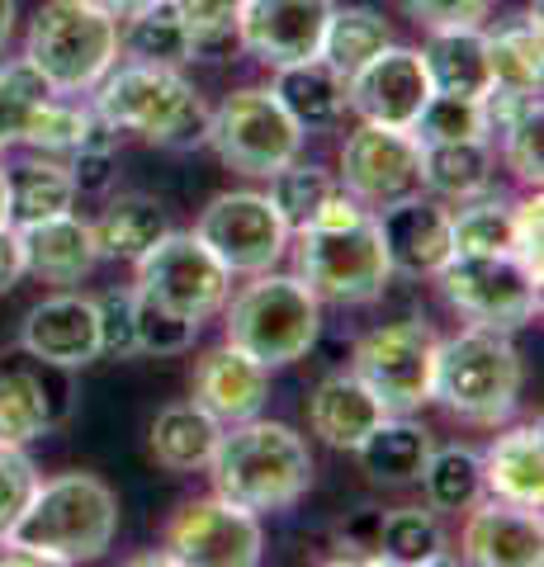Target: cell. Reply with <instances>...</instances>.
<instances>
[{"mask_svg":"<svg viewBox=\"0 0 544 567\" xmlns=\"http://www.w3.org/2000/svg\"><path fill=\"white\" fill-rule=\"evenodd\" d=\"M417 142H469V137H487V114L483 100H460V95H431L421 104V114L412 123Z\"/></svg>","mask_w":544,"mask_h":567,"instance_id":"41","label":"cell"},{"mask_svg":"<svg viewBox=\"0 0 544 567\" xmlns=\"http://www.w3.org/2000/svg\"><path fill=\"white\" fill-rule=\"evenodd\" d=\"M322 336V303L298 275H252V284L227 303V341L266 369L298 364Z\"/></svg>","mask_w":544,"mask_h":567,"instance_id":"6","label":"cell"},{"mask_svg":"<svg viewBox=\"0 0 544 567\" xmlns=\"http://www.w3.org/2000/svg\"><path fill=\"white\" fill-rule=\"evenodd\" d=\"M341 189L365 208H393L421 194V142L412 128L360 123L341 142Z\"/></svg>","mask_w":544,"mask_h":567,"instance_id":"13","label":"cell"},{"mask_svg":"<svg viewBox=\"0 0 544 567\" xmlns=\"http://www.w3.org/2000/svg\"><path fill=\"white\" fill-rule=\"evenodd\" d=\"M483 464V492H493L497 502H512L525 511L544 506V431L540 425H516V431L497 435Z\"/></svg>","mask_w":544,"mask_h":567,"instance_id":"24","label":"cell"},{"mask_svg":"<svg viewBox=\"0 0 544 567\" xmlns=\"http://www.w3.org/2000/svg\"><path fill=\"white\" fill-rule=\"evenodd\" d=\"M421 185L441 199H473L493 189V147L487 137L469 142H421Z\"/></svg>","mask_w":544,"mask_h":567,"instance_id":"31","label":"cell"},{"mask_svg":"<svg viewBox=\"0 0 544 567\" xmlns=\"http://www.w3.org/2000/svg\"><path fill=\"white\" fill-rule=\"evenodd\" d=\"M512 251V204L497 194H473L450 213V256H497Z\"/></svg>","mask_w":544,"mask_h":567,"instance_id":"35","label":"cell"},{"mask_svg":"<svg viewBox=\"0 0 544 567\" xmlns=\"http://www.w3.org/2000/svg\"><path fill=\"white\" fill-rule=\"evenodd\" d=\"M33 487H39V468H33L24 445H0V535L14 529Z\"/></svg>","mask_w":544,"mask_h":567,"instance_id":"44","label":"cell"},{"mask_svg":"<svg viewBox=\"0 0 544 567\" xmlns=\"http://www.w3.org/2000/svg\"><path fill=\"white\" fill-rule=\"evenodd\" d=\"M435 450L431 431L421 421H408V416H383L370 435L360 440V468L374 477L383 487H408V483H421L427 473V458Z\"/></svg>","mask_w":544,"mask_h":567,"instance_id":"27","label":"cell"},{"mask_svg":"<svg viewBox=\"0 0 544 567\" xmlns=\"http://www.w3.org/2000/svg\"><path fill=\"white\" fill-rule=\"evenodd\" d=\"M0 223H10V189H6V166H0Z\"/></svg>","mask_w":544,"mask_h":567,"instance_id":"54","label":"cell"},{"mask_svg":"<svg viewBox=\"0 0 544 567\" xmlns=\"http://www.w3.org/2000/svg\"><path fill=\"white\" fill-rule=\"evenodd\" d=\"M260 548H266L260 516L218 492L185 502L166 525V554L185 567H256Z\"/></svg>","mask_w":544,"mask_h":567,"instance_id":"14","label":"cell"},{"mask_svg":"<svg viewBox=\"0 0 544 567\" xmlns=\"http://www.w3.org/2000/svg\"><path fill=\"white\" fill-rule=\"evenodd\" d=\"M24 62L58 95H85L119 62V20L91 0H48L33 14Z\"/></svg>","mask_w":544,"mask_h":567,"instance_id":"5","label":"cell"},{"mask_svg":"<svg viewBox=\"0 0 544 567\" xmlns=\"http://www.w3.org/2000/svg\"><path fill=\"white\" fill-rule=\"evenodd\" d=\"M398 6L427 29H483L493 14V0H398Z\"/></svg>","mask_w":544,"mask_h":567,"instance_id":"46","label":"cell"},{"mask_svg":"<svg viewBox=\"0 0 544 567\" xmlns=\"http://www.w3.org/2000/svg\"><path fill=\"white\" fill-rule=\"evenodd\" d=\"M133 265H137L133 293L189 317V322L214 317L227 303V289H233L227 265L195 233H162Z\"/></svg>","mask_w":544,"mask_h":567,"instance_id":"10","label":"cell"},{"mask_svg":"<svg viewBox=\"0 0 544 567\" xmlns=\"http://www.w3.org/2000/svg\"><path fill=\"white\" fill-rule=\"evenodd\" d=\"M294 275L308 284V293L318 303H337V308L374 303L393 275L389 256H383L379 218L365 213V218L346 227H298Z\"/></svg>","mask_w":544,"mask_h":567,"instance_id":"7","label":"cell"},{"mask_svg":"<svg viewBox=\"0 0 544 567\" xmlns=\"http://www.w3.org/2000/svg\"><path fill=\"white\" fill-rule=\"evenodd\" d=\"M331 0H242L237 6V48L266 66H289L318 58Z\"/></svg>","mask_w":544,"mask_h":567,"instance_id":"16","label":"cell"},{"mask_svg":"<svg viewBox=\"0 0 544 567\" xmlns=\"http://www.w3.org/2000/svg\"><path fill=\"white\" fill-rule=\"evenodd\" d=\"M91 6H100V10H110L114 20H124V14H133V10H143V6H152V0H91Z\"/></svg>","mask_w":544,"mask_h":567,"instance_id":"52","label":"cell"},{"mask_svg":"<svg viewBox=\"0 0 544 567\" xmlns=\"http://www.w3.org/2000/svg\"><path fill=\"white\" fill-rule=\"evenodd\" d=\"M20 241H24V275L58 284V289H72L100 265L95 227L76 218V213H58V218L20 227Z\"/></svg>","mask_w":544,"mask_h":567,"instance_id":"22","label":"cell"},{"mask_svg":"<svg viewBox=\"0 0 544 567\" xmlns=\"http://www.w3.org/2000/svg\"><path fill=\"white\" fill-rule=\"evenodd\" d=\"M20 350L52 369H85L100 360V317L95 298L85 293H52L43 303H33L20 331Z\"/></svg>","mask_w":544,"mask_h":567,"instance_id":"18","label":"cell"},{"mask_svg":"<svg viewBox=\"0 0 544 567\" xmlns=\"http://www.w3.org/2000/svg\"><path fill=\"white\" fill-rule=\"evenodd\" d=\"M6 189H10V223L29 227L43 218H58V213L76 208V181L66 162L58 156H29V162H14L6 171Z\"/></svg>","mask_w":544,"mask_h":567,"instance_id":"29","label":"cell"},{"mask_svg":"<svg viewBox=\"0 0 544 567\" xmlns=\"http://www.w3.org/2000/svg\"><path fill=\"white\" fill-rule=\"evenodd\" d=\"M441 284L445 303L469 317V327L521 331L540 317V279L512 251L497 256H450L431 275Z\"/></svg>","mask_w":544,"mask_h":567,"instance_id":"9","label":"cell"},{"mask_svg":"<svg viewBox=\"0 0 544 567\" xmlns=\"http://www.w3.org/2000/svg\"><path fill=\"white\" fill-rule=\"evenodd\" d=\"M379 237L398 275H435L450 260V208L412 194L393 208H379Z\"/></svg>","mask_w":544,"mask_h":567,"instance_id":"21","label":"cell"},{"mask_svg":"<svg viewBox=\"0 0 544 567\" xmlns=\"http://www.w3.org/2000/svg\"><path fill=\"white\" fill-rule=\"evenodd\" d=\"M208 147L218 152L223 166L237 175H260L270 181L279 166H289L304 147V128L279 110V100L260 85H242L218 110H208Z\"/></svg>","mask_w":544,"mask_h":567,"instance_id":"8","label":"cell"},{"mask_svg":"<svg viewBox=\"0 0 544 567\" xmlns=\"http://www.w3.org/2000/svg\"><path fill=\"white\" fill-rule=\"evenodd\" d=\"M24 279V241L14 223H0V298Z\"/></svg>","mask_w":544,"mask_h":567,"instance_id":"50","label":"cell"},{"mask_svg":"<svg viewBox=\"0 0 544 567\" xmlns=\"http://www.w3.org/2000/svg\"><path fill=\"white\" fill-rule=\"evenodd\" d=\"M66 171L76 181V194H104L114 181V152H72Z\"/></svg>","mask_w":544,"mask_h":567,"instance_id":"49","label":"cell"},{"mask_svg":"<svg viewBox=\"0 0 544 567\" xmlns=\"http://www.w3.org/2000/svg\"><path fill=\"white\" fill-rule=\"evenodd\" d=\"M195 237L227 265V275H266L289 251L285 218H279L275 204L256 189L218 194V199L199 213Z\"/></svg>","mask_w":544,"mask_h":567,"instance_id":"12","label":"cell"},{"mask_svg":"<svg viewBox=\"0 0 544 567\" xmlns=\"http://www.w3.org/2000/svg\"><path fill=\"white\" fill-rule=\"evenodd\" d=\"M10 33H14V0H0V48L10 43Z\"/></svg>","mask_w":544,"mask_h":567,"instance_id":"53","label":"cell"},{"mask_svg":"<svg viewBox=\"0 0 544 567\" xmlns=\"http://www.w3.org/2000/svg\"><path fill=\"white\" fill-rule=\"evenodd\" d=\"M421 487H427V506L431 511H469L483 496V464L473 450H431L427 473H421Z\"/></svg>","mask_w":544,"mask_h":567,"instance_id":"37","label":"cell"},{"mask_svg":"<svg viewBox=\"0 0 544 567\" xmlns=\"http://www.w3.org/2000/svg\"><path fill=\"white\" fill-rule=\"evenodd\" d=\"M95 227V241H100V260L114 256V260H137L147 246L171 233L166 227V208L152 199V194H119L110 199V208L100 213Z\"/></svg>","mask_w":544,"mask_h":567,"instance_id":"33","label":"cell"},{"mask_svg":"<svg viewBox=\"0 0 544 567\" xmlns=\"http://www.w3.org/2000/svg\"><path fill=\"white\" fill-rule=\"evenodd\" d=\"M133 336H137V354H185L195 346L199 322L133 293Z\"/></svg>","mask_w":544,"mask_h":567,"instance_id":"42","label":"cell"},{"mask_svg":"<svg viewBox=\"0 0 544 567\" xmlns=\"http://www.w3.org/2000/svg\"><path fill=\"white\" fill-rule=\"evenodd\" d=\"M487 71H493V95H521L540 100L544 76V43H540V10H531L516 24H502L487 33Z\"/></svg>","mask_w":544,"mask_h":567,"instance_id":"30","label":"cell"},{"mask_svg":"<svg viewBox=\"0 0 544 567\" xmlns=\"http://www.w3.org/2000/svg\"><path fill=\"white\" fill-rule=\"evenodd\" d=\"M435 336L427 322H389L360 336L356 346V379L383 402L389 416H412L431 402L435 379Z\"/></svg>","mask_w":544,"mask_h":567,"instance_id":"11","label":"cell"},{"mask_svg":"<svg viewBox=\"0 0 544 567\" xmlns=\"http://www.w3.org/2000/svg\"><path fill=\"white\" fill-rule=\"evenodd\" d=\"M445 535L435 511L421 506H402V511H383V529H379V563H402V567H421V563H441L445 554Z\"/></svg>","mask_w":544,"mask_h":567,"instance_id":"36","label":"cell"},{"mask_svg":"<svg viewBox=\"0 0 544 567\" xmlns=\"http://www.w3.org/2000/svg\"><path fill=\"white\" fill-rule=\"evenodd\" d=\"M119 58L143 62V66H185L189 62V33L171 0H152V6L124 14Z\"/></svg>","mask_w":544,"mask_h":567,"instance_id":"32","label":"cell"},{"mask_svg":"<svg viewBox=\"0 0 544 567\" xmlns=\"http://www.w3.org/2000/svg\"><path fill=\"white\" fill-rule=\"evenodd\" d=\"M270 95L304 133H322L331 123H341V114H346V76L331 71L322 58L275 66Z\"/></svg>","mask_w":544,"mask_h":567,"instance_id":"26","label":"cell"},{"mask_svg":"<svg viewBox=\"0 0 544 567\" xmlns=\"http://www.w3.org/2000/svg\"><path fill=\"white\" fill-rule=\"evenodd\" d=\"M85 123H91V110H81V104H66V100H58V95H48V100L33 104V110H24L20 137H14V142H24V147L43 152V156H72V152L81 147Z\"/></svg>","mask_w":544,"mask_h":567,"instance_id":"39","label":"cell"},{"mask_svg":"<svg viewBox=\"0 0 544 567\" xmlns=\"http://www.w3.org/2000/svg\"><path fill=\"white\" fill-rule=\"evenodd\" d=\"M114 535H119V496L95 473H58L48 483L39 477L29 506L10 529V539L43 548L52 567L104 558Z\"/></svg>","mask_w":544,"mask_h":567,"instance_id":"3","label":"cell"},{"mask_svg":"<svg viewBox=\"0 0 544 567\" xmlns=\"http://www.w3.org/2000/svg\"><path fill=\"white\" fill-rule=\"evenodd\" d=\"M95 317H100V354H119L129 360L137 354V336H133V289H110L95 298Z\"/></svg>","mask_w":544,"mask_h":567,"instance_id":"45","label":"cell"},{"mask_svg":"<svg viewBox=\"0 0 544 567\" xmlns=\"http://www.w3.org/2000/svg\"><path fill=\"white\" fill-rule=\"evenodd\" d=\"M95 114L114 133H133L152 147H199L208 137V104L181 76V66H143L124 62L95 85Z\"/></svg>","mask_w":544,"mask_h":567,"instance_id":"2","label":"cell"},{"mask_svg":"<svg viewBox=\"0 0 544 567\" xmlns=\"http://www.w3.org/2000/svg\"><path fill=\"white\" fill-rule=\"evenodd\" d=\"M331 189H337V175L322 171V166H304V162L294 156L289 166H279V171L270 175V194H266V199L275 204V213L285 218L289 233H298V227L312 223V213L327 204Z\"/></svg>","mask_w":544,"mask_h":567,"instance_id":"38","label":"cell"},{"mask_svg":"<svg viewBox=\"0 0 544 567\" xmlns=\"http://www.w3.org/2000/svg\"><path fill=\"white\" fill-rule=\"evenodd\" d=\"M312 450L308 440L285 421H237L218 435V450L208 458L214 492L237 502L252 516L289 511L312 487Z\"/></svg>","mask_w":544,"mask_h":567,"instance_id":"1","label":"cell"},{"mask_svg":"<svg viewBox=\"0 0 544 567\" xmlns=\"http://www.w3.org/2000/svg\"><path fill=\"white\" fill-rule=\"evenodd\" d=\"M431 100V81L412 48H383L346 81V110L383 128H412L421 104Z\"/></svg>","mask_w":544,"mask_h":567,"instance_id":"17","label":"cell"},{"mask_svg":"<svg viewBox=\"0 0 544 567\" xmlns=\"http://www.w3.org/2000/svg\"><path fill=\"white\" fill-rule=\"evenodd\" d=\"M189 33V62H223L237 48V6L233 0H171Z\"/></svg>","mask_w":544,"mask_h":567,"instance_id":"40","label":"cell"},{"mask_svg":"<svg viewBox=\"0 0 544 567\" xmlns=\"http://www.w3.org/2000/svg\"><path fill=\"white\" fill-rule=\"evenodd\" d=\"M383 416H389L383 402L356 374H331L312 388V398H308L312 435L331 450H360V440L370 435Z\"/></svg>","mask_w":544,"mask_h":567,"instance_id":"25","label":"cell"},{"mask_svg":"<svg viewBox=\"0 0 544 567\" xmlns=\"http://www.w3.org/2000/svg\"><path fill=\"white\" fill-rule=\"evenodd\" d=\"M460 548L479 567H540L544 558V529L540 511H525L512 502H473Z\"/></svg>","mask_w":544,"mask_h":567,"instance_id":"20","label":"cell"},{"mask_svg":"<svg viewBox=\"0 0 544 567\" xmlns=\"http://www.w3.org/2000/svg\"><path fill=\"white\" fill-rule=\"evenodd\" d=\"M233 6H242V0H233Z\"/></svg>","mask_w":544,"mask_h":567,"instance_id":"55","label":"cell"},{"mask_svg":"<svg viewBox=\"0 0 544 567\" xmlns=\"http://www.w3.org/2000/svg\"><path fill=\"white\" fill-rule=\"evenodd\" d=\"M502 156H506V171H512L521 185L540 189V181H544V110L540 104L502 128Z\"/></svg>","mask_w":544,"mask_h":567,"instance_id":"43","label":"cell"},{"mask_svg":"<svg viewBox=\"0 0 544 567\" xmlns=\"http://www.w3.org/2000/svg\"><path fill=\"white\" fill-rule=\"evenodd\" d=\"M379 529H383V511H356L346 525H341V535H337V544H341V558H350V563H379Z\"/></svg>","mask_w":544,"mask_h":567,"instance_id":"48","label":"cell"},{"mask_svg":"<svg viewBox=\"0 0 544 567\" xmlns=\"http://www.w3.org/2000/svg\"><path fill=\"white\" fill-rule=\"evenodd\" d=\"M20 118H24V104L0 85V147H10V142L20 137Z\"/></svg>","mask_w":544,"mask_h":567,"instance_id":"51","label":"cell"},{"mask_svg":"<svg viewBox=\"0 0 544 567\" xmlns=\"http://www.w3.org/2000/svg\"><path fill=\"white\" fill-rule=\"evenodd\" d=\"M72 406L66 369L33 360L29 350L0 354V445H33Z\"/></svg>","mask_w":544,"mask_h":567,"instance_id":"15","label":"cell"},{"mask_svg":"<svg viewBox=\"0 0 544 567\" xmlns=\"http://www.w3.org/2000/svg\"><path fill=\"white\" fill-rule=\"evenodd\" d=\"M218 435H223V425L199 402H175L166 412H156L147 445L166 473H195V468H208V458L218 450Z\"/></svg>","mask_w":544,"mask_h":567,"instance_id":"28","label":"cell"},{"mask_svg":"<svg viewBox=\"0 0 544 567\" xmlns=\"http://www.w3.org/2000/svg\"><path fill=\"white\" fill-rule=\"evenodd\" d=\"M189 388H195V402L218 425H237L260 416V406L270 398V369L252 360L247 350H237L233 341H223L195 360Z\"/></svg>","mask_w":544,"mask_h":567,"instance_id":"19","label":"cell"},{"mask_svg":"<svg viewBox=\"0 0 544 567\" xmlns=\"http://www.w3.org/2000/svg\"><path fill=\"white\" fill-rule=\"evenodd\" d=\"M521 379L525 369L512 331L464 327L460 336L435 346L431 402H441L450 416L469 425H502L521 402Z\"/></svg>","mask_w":544,"mask_h":567,"instance_id":"4","label":"cell"},{"mask_svg":"<svg viewBox=\"0 0 544 567\" xmlns=\"http://www.w3.org/2000/svg\"><path fill=\"white\" fill-rule=\"evenodd\" d=\"M540 237H544V199H540V189H535L531 199L512 204V256H516L535 279H544V265H540L544 246H540Z\"/></svg>","mask_w":544,"mask_h":567,"instance_id":"47","label":"cell"},{"mask_svg":"<svg viewBox=\"0 0 544 567\" xmlns=\"http://www.w3.org/2000/svg\"><path fill=\"white\" fill-rule=\"evenodd\" d=\"M417 58L431 81V95L483 100L487 85H493L483 29H427V43H421Z\"/></svg>","mask_w":544,"mask_h":567,"instance_id":"23","label":"cell"},{"mask_svg":"<svg viewBox=\"0 0 544 567\" xmlns=\"http://www.w3.org/2000/svg\"><path fill=\"white\" fill-rule=\"evenodd\" d=\"M389 43H393V33H389V20H383L379 10H370V6H346V10H331V20L322 29L318 58L350 81L365 62L374 58V52H383Z\"/></svg>","mask_w":544,"mask_h":567,"instance_id":"34","label":"cell"}]
</instances>
